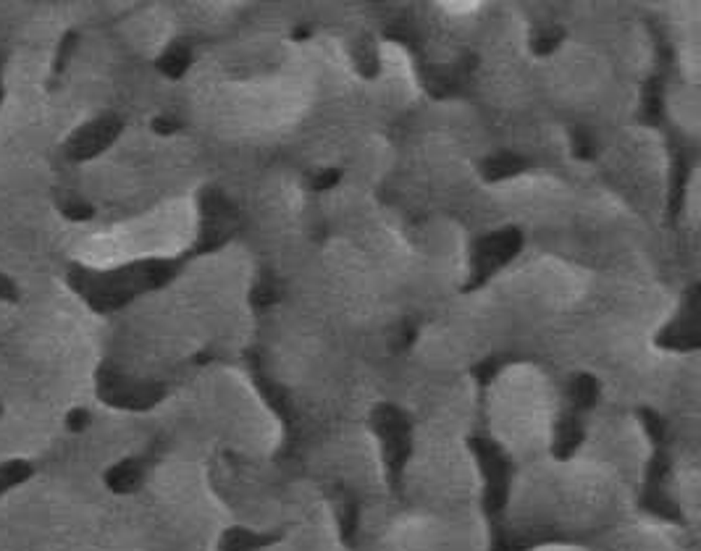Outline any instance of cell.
Returning a JSON list of instances; mask_svg holds the SVG:
<instances>
[{
  "mask_svg": "<svg viewBox=\"0 0 701 551\" xmlns=\"http://www.w3.org/2000/svg\"><path fill=\"white\" fill-rule=\"evenodd\" d=\"M521 247V234L518 232H499L494 237H486L481 241V252L484 258H496V260H507L510 255H515Z\"/></svg>",
  "mask_w": 701,
  "mask_h": 551,
  "instance_id": "cell-1",
  "label": "cell"
},
{
  "mask_svg": "<svg viewBox=\"0 0 701 551\" xmlns=\"http://www.w3.org/2000/svg\"><path fill=\"white\" fill-rule=\"evenodd\" d=\"M526 169V161L518 158V155H510V153H502V155H494L484 163V173L489 179H502V176H510V173H518Z\"/></svg>",
  "mask_w": 701,
  "mask_h": 551,
  "instance_id": "cell-2",
  "label": "cell"
},
{
  "mask_svg": "<svg viewBox=\"0 0 701 551\" xmlns=\"http://www.w3.org/2000/svg\"><path fill=\"white\" fill-rule=\"evenodd\" d=\"M187 61H189V53H187V48H174L166 58H163V66H166V71H171V74H179V71H184V66H187Z\"/></svg>",
  "mask_w": 701,
  "mask_h": 551,
  "instance_id": "cell-3",
  "label": "cell"
},
{
  "mask_svg": "<svg viewBox=\"0 0 701 551\" xmlns=\"http://www.w3.org/2000/svg\"><path fill=\"white\" fill-rule=\"evenodd\" d=\"M557 42H560V32H544V35L536 37V42H533V45H536V50H539V53H547V50H552Z\"/></svg>",
  "mask_w": 701,
  "mask_h": 551,
  "instance_id": "cell-4",
  "label": "cell"
},
{
  "mask_svg": "<svg viewBox=\"0 0 701 551\" xmlns=\"http://www.w3.org/2000/svg\"><path fill=\"white\" fill-rule=\"evenodd\" d=\"M337 179H339V173L337 171H326L316 176V181H313V187L316 189H326V187H331V184H337Z\"/></svg>",
  "mask_w": 701,
  "mask_h": 551,
  "instance_id": "cell-5",
  "label": "cell"
}]
</instances>
